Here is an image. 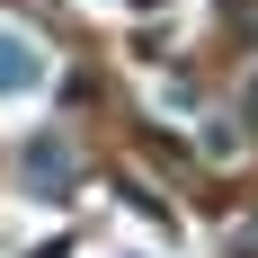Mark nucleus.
Segmentation results:
<instances>
[{
    "instance_id": "obj_1",
    "label": "nucleus",
    "mask_w": 258,
    "mask_h": 258,
    "mask_svg": "<svg viewBox=\"0 0 258 258\" xmlns=\"http://www.w3.org/2000/svg\"><path fill=\"white\" fill-rule=\"evenodd\" d=\"M36 80H45V62L27 53V36H9V27H0V89H36Z\"/></svg>"
},
{
    "instance_id": "obj_2",
    "label": "nucleus",
    "mask_w": 258,
    "mask_h": 258,
    "mask_svg": "<svg viewBox=\"0 0 258 258\" xmlns=\"http://www.w3.org/2000/svg\"><path fill=\"white\" fill-rule=\"evenodd\" d=\"M27 178H72V143H36L27 152Z\"/></svg>"
},
{
    "instance_id": "obj_3",
    "label": "nucleus",
    "mask_w": 258,
    "mask_h": 258,
    "mask_svg": "<svg viewBox=\"0 0 258 258\" xmlns=\"http://www.w3.org/2000/svg\"><path fill=\"white\" fill-rule=\"evenodd\" d=\"M249 116H258V80H249Z\"/></svg>"
}]
</instances>
